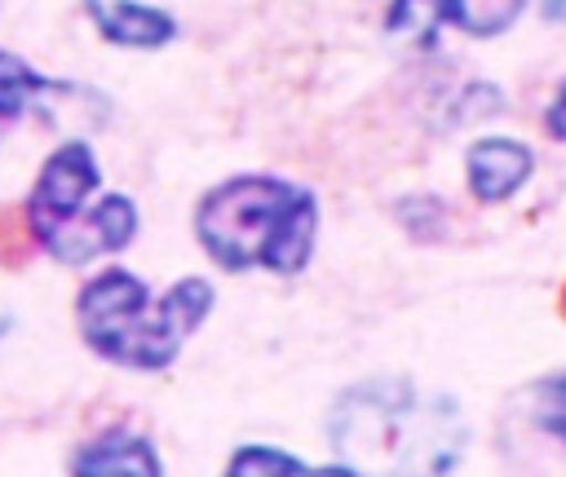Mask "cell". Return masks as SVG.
Masks as SVG:
<instances>
[{
	"instance_id": "1",
	"label": "cell",
	"mask_w": 566,
	"mask_h": 477,
	"mask_svg": "<svg viewBox=\"0 0 566 477\" xmlns=\"http://www.w3.org/2000/svg\"><path fill=\"white\" fill-rule=\"evenodd\" d=\"M464 442L455 402L398 375L349 384L332 406V446L363 477H447Z\"/></svg>"
},
{
	"instance_id": "2",
	"label": "cell",
	"mask_w": 566,
	"mask_h": 477,
	"mask_svg": "<svg viewBox=\"0 0 566 477\" xmlns=\"http://www.w3.org/2000/svg\"><path fill=\"white\" fill-rule=\"evenodd\" d=\"M314 194L279 177H234L203 194L195 234L221 269L296 274L314 247Z\"/></svg>"
},
{
	"instance_id": "3",
	"label": "cell",
	"mask_w": 566,
	"mask_h": 477,
	"mask_svg": "<svg viewBox=\"0 0 566 477\" xmlns=\"http://www.w3.org/2000/svg\"><path fill=\"white\" fill-rule=\"evenodd\" d=\"M208 309L212 287L203 278H181L164 296H150L146 283L128 269L97 274L75 300L84 344L133 371L168 367L190 340V331L208 318Z\"/></svg>"
},
{
	"instance_id": "4",
	"label": "cell",
	"mask_w": 566,
	"mask_h": 477,
	"mask_svg": "<svg viewBox=\"0 0 566 477\" xmlns=\"http://www.w3.org/2000/svg\"><path fill=\"white\" fill-rule=\"evenodd\" d=\"M102 172H97V159L84 141H66L40 172L31 199H27V221H31V234L44 239L53 234L62 221H71L75 212H84L88 194L97 190Z\"/></svg>"
},
{
	"instance_id": "5",
	"label": "cell",
	"mask_w": 566,
	"mask_h": 477,
	"mask_svg": "<svg viewBox=\"0 0 566 477\" xmlns=\"http://www.w3.org/2000/svg\"><path fill=\"white\" fill-rule=\"evenodd\" d=\"M137 230V208L133 199L124 194H102L88 212H75L71 221H62L53 234H44L40 243L66 261V265H80V261H93V256H106V252H119Z\"/></svg>"
},
{
	"instance_id": "6",
	"label": "cell",
	"mask_w": 566,
	"mask_h": 477,
	"mask_svg": "<svg viewBox=\"0 0 566 477\" xmlns=\"http://www.w3.org/2000/svg\"><path fill=\"white\" fill-rule=\"evenodd\" d=\"M531 177V150L509 137H482L469 146V190L482 203H500Z\"/></svg>"
},
{
	"instance_id": "7",
	"label": "cell",
	"mask_w": 566,
	"mask_h": 477,
	"mask_svg": "<svg viewBox=\"0 0 566 477\" xmlns=\"http://www.w3.org/2000/svg\"><path fill=\"white\" fill-rule=\"evenodd\" d=\"M75 477H164L159 455L137 433H106L80 451Z\"/></svg>"
},
{
	"instance_id": "8",
	"label": "cell",
	"mask_w": 566,
	"mask_h": 477,
	"mask_svg": "<svg viewBox=\"0 0 566 477\" xmlns=\"http://www.w3.org/2000/svg\"><path fill=\"white\" fill-rule=\"evenodd\" d=\"M93 22L102 26V35L111 44H124V49H159L172 40V18L164 9H150V4H133V0H93Z\"/></svg>"
},
{
	"instance_id": "9",
	"label": "cell",
	"mask_w": 566,
	"mask_h": 477,
	"mask_svg": "<svg viewBox=\"0 0 566 477\" xmlns=\"http://www.w3.org/2000/svg\"><path fill=\"white\" fill-rule=\"evenodd\" d=\"M226 477H354V468H310L274 446H243L230 455Z\"/></svg>"
},
{
	"instance_id": "10",
	"label": "cell",
	"mask_w": 566,
	"mask_h": 477,
	"mask_svg": "<svg viewBox=\"0 0 566 477\" xmlns=\"http://www.w3.org/2000/svg\"><path fill=\"white\" fill-rule=\"evenodd\" d=\"M526 0H442V18L469 35H500L517 22Z\"/></svg>"
},
{
	"instance_id": "11",
	"label": "cell",
	"mask_w": 566,
	"mask_h": 477,
	"mask_svg": "<svg viewBox=\"0 0 566 477\" xmlns=\"http://www.w3.org/2000/svg\"><path fill=\"white\" fill-rule=\"evenodd\" d=\"M57 84L53 80H44V75H35L18 53H9V49H0V119H13V115H22L35 97H44V93H53Z\"/></svg>"
},
{
	"instance_id": "12",
	"label": "cell",
	"mask_w": 566,
	"mask_h": 477,
	"mask_svg": "<svg viewBox=\"0 0 566 477\" xmlns=\"http://www.w3.org/2000/svg\"><path fill=\"white\" fill-rule=\"evenodd\" d=\"M442 22H447L442 18V0H394V9H389V31L407 35V40H416L424 49L433 44Z\"/></svg>"
},
{
	"instance_id": "13",
	"label": "cell",
	"mask_w": 566,
	"mask_h": 477,
	"mask_svg": "<svg viewBox=\"0 0 566 477\" xmlns=\"http://www.w3.org/2000/svg\"><path fill=\"white\" fill-rule=\"evenodd\" d=\"M31 247H35V234H31L27 208L0 203V265H22Z\"/></svg>"
},
{
	"instance_id": "14",
	"label": "cell",
	"mask_w": 566,
	"mask_h": 477,
	"mask_svg": "<svg viewBox=\"0 0 566 477\" xmlns=\"http://www.w3.org/2000/svg\"><path fill=\"white\" fill-rule=\"evenodd\" d=\"M535 420H539V428H548L553 437L566 442V375H553L535 389Z\"/></svg>"
},
{
	"instance_id": "15",
	"label": "cell",
	"mask_w": 566,
	"mask_h": 477,
	"mask_svg": "<svg viewBox=\"0 0 566 477\" xmlns=\"http://www.w3.org/2000/svg\"><path fill=\"white\" fill-rule=\"evenodd\" d=\"M544 128H548L557 141H566V84H562V93L553 97V106H548V115H544Z\"/></svg>"
},
{
	"instance_id": "16",
	"label": "cell",
	"mask_w": 566,
	"mask_h": 477,
	"mask_svg": "<svg viewBox=\"0 0 566 477\" xmlns=\"http://www.w3.org/2000/svg\"><path fill=\"white\" fill-rule=\"evenodd\" d=\"M557 309H562V318H566V287H562V300H557Z\"/></svg>"
}]
</instances>
